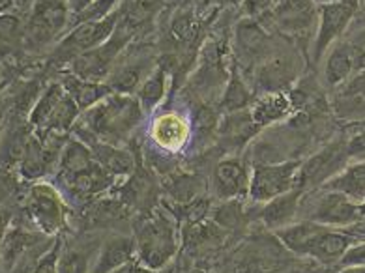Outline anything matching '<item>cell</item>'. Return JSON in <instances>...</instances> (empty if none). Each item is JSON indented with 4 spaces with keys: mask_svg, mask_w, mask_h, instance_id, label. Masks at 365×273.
<instances>
[{
    "mask_svg": "<svg viewBox=\"0 0 365 273\" xmlns=\"http://www.w3.org/2000/svg\"><path fill=\"white\" fill-rule=\"evenodd\" d=\"M163 189L173 204H191L206 197V182L197 174L173 172L163 182Z\"/></svg>",
    "mask_w": 365,
    "mask_h": 273,
    "instance_id": "28",
    "label": "cell"
},
{
    "mask_svg": "<svg viewBox=\"0 0 365 273\" xmlns=\"http://www.w3.org/2000/svg\"><path fill=\"white\" fill-rule=\"evenodd\" d=\"M122 17H124V6L109 14L107 17H103V19L85 21V23L71 26L70 32L56 45L53 60L58 62V64H64V62L70 64L76 56L103 45L110 36L115 34V30L120 25Z\"/></svg>",
    "mask_w": 365,
    "mask_h": 273,
    "instance_id": "5",
    "label": "cell"
},
{
    "mask_svg": "<svg viewBox=\"0 0 365 273\" xmlns=\"http://www.w3.org/2000/svg\"><path fill=\"white\" fill-rule=\"evenodd\" d=\"M150 139L167 154H176L191 140V124L182 113L165 110L150 124Z\"/></svg>",
    "mask_w": 365,
    "mask_h": 273,
    "instance_id": "16",
    "label": "cell"
},
{
    "mask_svg": "<svg viewBox=\"0 0 365 273\" xmlns=\"http://www.w3.org/2000/svg\"><path fill=\"white\" fill-rule=\"evenodd\" d=\"M352 49H354V58H356V68L358 71L365 70V29L356 32L352 38H349Z\"/></svg>",
    "mask_w": 365,
    "mask_h": 273,
    "instance_id": "40",
    "label": "cell"
},
{
    "mask_svg": "<svg viewBox=\"0 0 365 273\" xmlns=\"http://www.w3.org/2000/svg\"><path fill=\"white\" fill-rule=\"evenodd\" d=\"M360 212H361V215H364V219H365V202L360 204Z\"/></svg>",
    "mask_w": 365,
    "mask_h": 273,
    "instance_id": "50",
    "label": "cell"
},
{
    "mask_svg": "<svg viewBox=\"0 0 365 273\" xmlns=\"http://www.w3.org/2000/svg\"><path fill=\"white\" fill-rule=\"evenodd\" d=\"M356 242H360V239H356L349 230L326 227L319 234L315 244L311 245L307 257L317 260V262L324 264V266H334V264H339L341 257L346 253V249L356 244Z\"/></svg>",
    "mask_w": 365,
    "mask_h": 273,
    "instance_id": "21",
    "label": "cell"
},
{
    "mask_svg": "<svg viewBox=\"0 0 365 273\" xmlns=\"http://www.w3.org/2000/svg\"><path fill=\"white\" fill-rule=\"evenodd\" d=\"M116 4H118V0H92L85 10H81L79 14H76L73 26L79 25V23H85V21L103 19V17H107V15L113 14L115 10H118Z\"/></svg>",
    "mask_w": 365,
    "mask_h": 273,
    "instance_id": "34",
    "label": "cell"
},
{
    "mask_svg": "<svg viewBox=\"0 0 365 273\" xmlns=\"http://www.w3.org/2000/svg\"><path fill=\"white\" fill-rule=\"evenodd\" d=\"M8 227H10V217H8V214H6V210L0 208V249H2V242H4Z\"/></svg>",
    "mask_w": 365,
    "mask_h": 273,
    "instance_id": "41",
    "label": "cell"
},
{
    "mask_svg": "<svg viewBox=\"0 0 365 273\" xmlns=\"http://www.w3.org/2000/svg\"><path fill=\"white\" fill-rule=\"evenodd\" d=\"M349 161L346 139H337L326 144L317 154L302 161L298 176H296V187L302 189L304 193L311 189H320L345 169Z\"/></svg>",
    "mask_w": 365,
    "mask_h": 273,
    "instance_id": "9",
    "label": "cell"
},
{
    "mask_svg": "<svg viewBox=\"0 0 365 273\" xmlns=\"http://www.w3.org/2000/svg\"><path fill=\"white\" fill-rule=\"evenodd\" d=\"M302 199H304V191L294 187L279 195V197H275V199L268 200L260 210V221L264 223L266 229L274 230V232L285 229V227L294 223L296 214L302 206Z\"/></svg>",
    "mask_w": 365,
    "mask_h": 273,
    "instance_id": "19",
    "label": "cell"
},
{
    "mask_svg": "<svg viewBox=\"0 0 365 273\" xmlns=\"http://www.w3.org/2000/svg\"><path fill=\"white\" fill-rule=\"evenodd\" d=\"M250 110L255 124L262 130L266 125L289 118L294 110V103H292L290 92H270V94L257 96Z\"/></svg>",
    "mask_w": 365,
    "mask_h": 273,
    "instance_id": "22",
    "label": "cell"
},
{
    "mask_svg": "<svg viewBox=\"0 0 365 273\" xmlns=\"http://www.w3.org/2000/svg\"><path fill=\"white\" fill-rule=\"evenodd\" d=\"M115 176L107 172L103 167H101L98 161H96L92 167H88L83 172L76 174L68 180H62L61 184L64 185V189L71 197H76L79 200L92 199V197H98V195L106 193L107 189L113 187L115 184Z\"/></svg>",
    "mask_w": 365,
    "mask_h": 273,
    "instance_id": "20",
    "label": "cell"
},
{
    "mask_svg": "<svg viewBox=\"0 0 365 273\" xmlns=\"http://www.w3.org/2000/svg\"><path fill=\"white\" fill-rule=\"evenodd\" d=\"M259 131L260 128L255 124L250 109L223 115L217 125V137L225 144V148L232 152H240Z\"/></svg>",
    "mask_w": 365,
    "mask_h": 273,
    "instance_id": "17",
    "label": "cell"
},
{
    "mask_svg": "<svg viewBox=\"0 0 365 273\" xmlns=\"http://www.w3.org/2000/svg\"><path fill=\"white\" fill-rule=\"evenodd\" d=\"M360 0H341L319 4V26H317L315 41L311 47L313 62H320L335 41L343 38L352 21L358 15Z\"/></svg>",
    "mask_w": 365,
    "mask_h": 273,
    "instance_id": "11",
    "label": "cell"
},
{
    "mask_svg": "<svg viewBox=\"0 0 365 273\" xmlns=\"http://www.w3.org/2000/svg\"><path fill=\"white\" fill-rule=\"evenodd\" d=\"M135 273H161V269H150V268H146V266H140V264L137 262Z\"/></svg>",
    "mask_w": 365,
    "mask_h": 273,
    "instance_id": "44",
    "label": "cell"
},
{
    "mask_svg": "<svg viewBox=\"0 0 365 273\" xmlns=\"http://www.w3.org/2000/svg\"><path fill=\"white\" fill-rule=\"evenodd\" d=\"M232 51L236 66L242 75H251L257 66L274 53V34L260 21L242 17L232 30Z\"/></svg>",
    "mask_w": 365,
    "mask_h": 273,
    "instance_id": "6",
    "label": "cell"
},
{
    "mask_svg": "<svg viewBox=\"0 0 365 273\" xmlns=\"http://www.w3.org/2000/svg\"><path fill=\"white\" fill-rule=\"evenodd\" d=\"M266 273H300L296 269H275V272H266Z\"/></svg>",
    "mask_w": 365,
    "mask_h": 273,
    "instance_id": "48",
    "label": "cell"
},
{
    "mask_svg": "<svg viewBox=\"0 0 365 273\" xmlns=\"http://www.w3.org/2000/svg\"><path fill=\"white\" fill-rule=\"evenodd\" d=\"M66 94L64 86L61 85V81H55L51 83L43 92L40 94V98L36 100V103L32 105L31 115H29V122H31L32 130L41 131L46 128L47 118L53 113V109L56 107V103L62 100V96Z\"/></svg>",
    "mask_w": 365,
    "mask_h": 273,
    "instance_id": "31",
    "label": "cell"
},
{
    "mask_svg": "<svg viewBox=\"0 0 365 273\" xmlns=\"http://www.w3.org/2000/svg\"><path fill=\"white\" fill-rule=\"evenodd\" d=\"M61 85L64 86V90L71 96V100L76 101L77 107L81 109V113H85L91 107L98 105L100 101H103L107 96L115 94L113 90L109 88L107 83H98V81H86L77 77L76 73L71 71H64L61 77Z\"/></svg>",
    "mask_w": 365,
    "mask_h": 273,
    "instance_id": "24",
    "label": "cell"
},
{
    "mask_svg": "<svg viewBox=\"0 0 365 273\" xmlns=\"http://www.w3.org/2000/svg\"><path fill=\"white\" fill-rule=\"evenodd\" d=\"M214 215H212V221L215 225H220L221 229H236L238 225L242 223L244 219V210H242L240 199L235 200H223V202L217 206V208L212 210Z\"/></svg>",
    "mask_w": 365,
    "mask_h": 273,
    "instance_id": "32",
    "label": "cell"
},
{
    "mask_svg": "<svg viewBox=\"0 0 365 273\" xmlns=\"http://www.w3.org/2000/svg\"><path fill=\"white\" fill-rule=\"evenodd\" d=\"M180 223L167 208L146 212L135 234V260L150 269H163L180 251Z\"/></svg>",
    "mask_w": 365,
    "mask_h": 273,
    "instance_id": "2",
    "label": "cell"
},
{
    "mask_svg": "<svg viewBox=\"0 0 365 273\" xmlns=\"http://www.w3.org/2000/svg\"><path fill=\"white\" fill-rule=\"evenodd\" d=\"M25 212L36 229L46 236H58L68 223V206L51 184H32L25 200Z\"/></svg>",
    "mask_w": 365,
    "mask_h": 273,
    "instance_id": "8",
    "label": "cell"
},
{
    "mask_svg": "<svg viewBox=\"0 0 365 273\" xmlns=\"http://www.w3.org/2000/svg\"><path fill=\"white\" fill-rule=\"evenodd\" d=\"M135 30L130 29L124 21H120L115 34L110 36L106 43L76 56L68 64V71L76 73L81 79L106 83L122 53L130 47L131 41L135 40Z\"/></svg>",
    "mask_w": 365,
    "mask_h": 273,
    "instance_id": "4",
    "label": "cell"
},
{
    "mask_svg": "<svg viewBox=\"0 0 365 273\" xmlns=\"http://www.w3.org/2000/svg\"><path fill=\"white\" fill-rule=\"evenodd\" d=\"M350 161H365V131H356L346 139Z\"/></svg>",
    "mask_w": 365,
    "mask_h": 273,
    "instance_id": "39",
    "label": "cell"
},
{
    "mask_svg": "<svg viewBox=\"0 0 365 273\" xmlns=\"http://www.w3.org/2000/svg\"><path fill=\"white\" fill-rule=\"evenodd\" d=\"M169 79H170L169 71H167L165 68L158 62L155 70L152 71V73L145 79V83L139 86L135 98L140 103V109H143V113H145L146 116L155 113V109L163 103V100H165V96H167V85H169Z\"/></svg>",
    "mask_w": 365,
    "mask_h": 273,
    "instance_id": "30",
    "label": "cell"
},
{
    "mask_svg": "<svg viewBox=\"0 0 365 273\" xmlns=\"http://www.w3.org/2000/svg\"><path fill=\"white\" fill-rule=\"evenodd\" d=\"M145 116L135 96L110 94L98 105L81 113L77 122L103 143L122 146L139 128Z\"/></svg>",
    "mask_w": 365,
    "mask_h": 273,
    "instance_id": "1",
    "label": "cell"
},
{
    "mask_svg": "<svg viewBox=\"0 0 365 273\" xmlns=\"http://www.w3.org/2000/svg\"><path fill=\"white\" fill-rule=\"evenodd\" d=\"M58 273H91V260L85 251L79 249H62L58 260Z\"/></svg>",
    "mask_w": 365,
    "mask_h": 273,
    "instance_id": "33",
    "label": "cell"
},
{
    "mask_svg": "<svg viewBox=\"0 0 365 273\" xmlns=\"http://www.w3.org/2000/svg\"><path fill=\"white\" fill-rule=\"evenodd\" d=\"M356 73H358V68H356L354 49H352L350 41H335L330 49H328V53H326L324 70H322L324 83L331 90H335L339 88L341 85H345L346 81Z\"/></svg>",
    "mask_w": 365,
    "mask_h": 273,
    "instance_id": "18",
    "label": "cell"
},
{
    "mask_svg": "<svg viewBox=\"0 0 365 273\" xmlns=\"http://www.w3.org/2000/svg\"><path fill=\"white\" fill-rule=\"evenodd\" d=\"M304 71V58L294 53H274L251 73V88L257 96L289 92Z\"/></svg>",
    "mask_w": 365,
    "mask_h": 273,
    "instance_id": "10",
    "label": "cell"
},
{
    "mask_svg": "<svg viewBox=\"0 0 365 273\" xmlns=\"http://www.w3.org/2000/svg\"><path fill=\"white\" fill-rule=\"evenodd\" d=\"M70 23V0H36L25 25L26 43L46 47L58 40Z\"/></svg>",
    "mask_w": 365,
    "mask_h": 273,
    "instance_id": "7",
    "label": "cell"
},
{
    "mask_svg": "<svg viewBox=\"0 0 365 273\" xmlns=\"http://www.w3.org/2000/svg\"><path fill=\"white\" fill-rule=\"evenodd\" d=\"M43 236L46 234L31 232L23 227H8L2 249H0V262H2L6 272H11L16 268L19 260L40 244Z\"/></svg>",
    "mask_w": 365,
    "mask_h": 273,
    "instance_id": "25",
    "label": "cell"
},
{
    "mask_svg": "<svg viewBox=\"0 0 365 273\" xmlns=\"http://www.w3.org/2000/svg\"><path fill=\"white\" fill-rule=\"evenodd\" d=\"M279 0H242L240 4V14L250 19H260L264 15L270 14L274 10V6Z\"/></svg>",
    "mask_w": 365,
    "mask_h": 273,
    "instance_id": "37",
    "label": "cell"
},
{
    "mask_svg": "<svg viewBox=\"0 0 365 273\" xmlns=\"http://www.w3.org/2000/svg\"><path fill=\"white\" fill-rule=\"evenodd\" d=\"M326 229V225L315 223L311 219H305L302 223H292L285 229L275 230V238L279 239L281 244L289 249L290 253L298 254V257H307L309 254L311 245L315 244L319 234Z\"/></svg>",
    "mask_w": 365,
    "mask_h": 273,
    "instance_id": "27",
    "label": "cell"
},
{
    "mask_svg": "<svg viewBox=\"0 0 365 273\" xmlns=\"http://www.w3.org/2000/svg\"><path fill=\"white\" fill-rule=\"evenodd\" d=\"M358 14H361V17H364V21H365V0H360V8H358Z\"/></svg>",
    "mask_w": 365,
    "mask_h": 273,
    "instance_id": "47",
    "label": "cell"
},
{
    "mask_svg": "<svg viewBox=\"0 0 365 273\" xmlns=\"http://www.w3.org/2000/svg\"><path fill=\"white\" fill-rule=\"evenodd\" d=\"M135 266H137V260H131V262L124 264L122 268L115 269L113 273H135Z\"/></svg>",
    "mask_w": 365,
    "mask_h": 273,
    "instance_id": "42",
    "label": "cell"
},
{
    "mask_svg": "<svg viewBox=\"0 0 365 273\" xmlns=\"http://www.w3.org/2000/svg\"><path fill=\"white\" fill-rule=\"evenodd\" d=\"M339 273H365V266H354V268H343Z\"/></svg>",
    "mask_w": 365,
    "mask_h": 273,
    "instance_id": "45",
    "label": "cell"
},
{
    "mask_svg": "<svg viewBox=\"0 0 365 273\" xmlns=\"http://www.w3.org/2000/svg\"><path fill=\"white\" fill-rule=\"evenodd\" d=\"M302 161H283L275 165H255L251 169L250 197L255 202L268 200L296 187V176Z\"/></svg>",
    "mask_w": 365,
    "mask_h": 273,
    "instance_id": "13",
    "label": "cell"
},
{
    "mask_svg": "<svg viewBox=\"0 0 365 273\" xmlns=\"http://www.w3.org/2000/svg\"><path fill=\"white\" fill-rule=\"evenodd\" d=\"M317 4H328V2H341V0H313Z\"/></svg>",
    "mask_w": 365,
    "mask_h": 273,
    "instance_id": "49",
    "label": "cell"
},
{
    "mask_svg": "<svg viewBox=\"0 0 365 273\" xmlns=\"http://www.w3.org/2000/svg\"><path fill=\"white\" fill-rule=\"evenodd\" d=\"M322 189H331L339 191L345 197H349L352 202H365V161H352L341 170L335 178H331L328 184L322 185Z\"/></svg>",
    "mask_w": 365,
    "mask_h": 273,
    "instance_id": "29",
    "label": "cell"
},
{
    "mask_svg": "<svg viewBox=\"0 0 365 273\" xmlns=\"http://www.w3.org/2000/svg\"><path fill=\"white\" fill-rule=\"evenodd\" d=\"M131 260H135V238L115 234L103 242L91 273H113Z\"/></svg>",
    "mask_w": 365,
    "mask_h": 273,
    "instance_id": "23",
    "label": "cell"
},
{
    "mask_svg": "<svg viewBox=\"0 0 365 273\" xmlns=\"http://www.w3.org/2000/svg\"><path fill=\"white\" fill-rule=\"evenodd\" d=\"M155 66H158V58L152 55V51L130 45L122 53L106 83L115 94L135 96L146 77L155 70Z\"/></svg>",
    "mask_w": 365,
    "mask_h": 273,
    "instance_id": "12",
    "label": "cell"
},
{
    "mask_svg": "<svg viewBox=\"0 0 365 273\" xmlns=\"http://www.w3.org/2000/svg\"><path fill=\"white\" fill-rule=\"evenodd\" d=\"M349 130L352 131V133H356V131H365V122H360V124H350Z\"/></svg>",
    "mask_w": 365,
    "mask_h": 273,
    "instance_id": "46",
    "label": "cell"
},
{
    "mask_svg": "<svg viewBox=\"0 0 365 273\" xmlns=\"http://www.w3.org/2000/svg\"><path fill=\"white\" fill-rule=\"evenodd\" d=\"M341 268H354V266H365V239H360L346 249V253L339 260Z\"/></svg>",
    "mask_w": 365,
    "mask_h": 273,
    "instance_id": "38",
    "label": "cell"
},
{
    "mask_svg": "<svg viewBox=\"0 0 365 273\" xmlns=\"http://www.w3.org/2000/svg\"><path fill=\"white\" fill-rule=\"evenodd\" d=\"M257 21L270 32H277L287 40L302 45L304 56H307L309 41H315L319 26V4L313 0H279L270 14Z\"/></svg>",
    "mask_w": 365,
    "mask_h": 273,
    "instance_id": "3",
    "label": "cell"
},
{
    "mask_svg": "<svg viewBox=\"0 0 365 273\" xmlns=\"http://www.w3.org/2000/svg\"><path fill=\"white\" fill-rule=\"evenodd\" d=\"M62 249H64V242H62L61 236H56L53 245L38 259L31 273H58V260H61Z\"/></svg>",
    "mask_w": 365,
    "mask_h": 273,
    "instance_id": "35",
    "label": "cell"
},
{
    "mask_svg": "<svg viewBox=\"0 0 365 273\" xmlns=\"http://www.w3.org/2000/svg\"><path fill=\"white\" fill-rule=\"evenodd\" d=\"M307 219L331 229H349L365 221L360 212V204L352 202L339 191L322 187L319 189V197L311 204Z\"/></svg>",
    "mask_w": 365,
    "mask_h": 273,
    "instance_id": "14",
    "label": "cell"
},
{
    "mask_svg": "<svg viewBox=\"0 0 365 273\" xmlns=\"http://www.w3.org/2000/svg\"><path fill=\"white\" fill-rule=\"evenodd\" d=\"M25 40V25L17 19L16 15H0V41L14 43V41Z\"/></svg>",
    "mask_w": 365,
    "mask_h": 273,
    "instance_id": "36",
    "label": "cell"
},
{
    "mask_svg": "<svg viewBox=\"0 0 365 273\" xmlns=\"http://www.w3.org/2000/svg\"><path fill=\"white\" fill-rule=\"evenodd\" d=\"M257 94L253 92L251 85L245 81V77L242 75L240 68L236 66V62L230 68L229 81H227L225 90L220 98V103H217V109L223 115H229V113H238V110L250 109L251 103L255 101Z\"/></svg>",
    "mask_w": 365,
    "mask_h": 273,
    "instance_id": "26",
    "label": "cell"
},
{
    "mask_svg": "<svg viewBox=\"0 0 365 273\" xmlns=\"http://www.w3.org/2000/svg\"><path fill=\"white\" fill-rule=\"evenodd\" d=\"M11 4H14V0H0V15L8 14V10L11 8Z\"/></svg>",
    "mask_w": 365,
    "mask_h": 273,
    "instance_id": "43",
    "label": "cell"
},
{
    "mask_svg": "<svg viewBox=\"0 0 365 273\" xmlns=\"http://www.w3.org/2000/svg\"><path fill=\"white\" fill-rule=\"evenodd\" d=\"M251 172L245 167V161L238 155L221 159L214 167L212 174V191L220 200L244 199L250 195Z\"/></svg>",
    "mask_w": 365,
    "mask_h": 273,
    "instance_id": "15",
    "label": "cell"
},
{
    "mask_svg": "<svg viewBox=\"0 0 365 273\" xmlns=\"http://www.w3.org/2000/svg\"><path fill=\"white\" fill-rule=\"evenodd\" d=\"M190 273H206V272H200V269H195V272H190Z\"/></svg>",
    "mask_w": 365,
    "mask_h": 273,
    "instance_id": "51",
    "label": "cell"
},
{
    "mask_svg": "<svg viewBox=\"0 0 365 273\" xmlns=\"http://www.w3.org/2000/svg\"><path fill=\"white\" fill-rule=\"evenodd\" d=\"M0 125H2V113H0Z\"/></svg>",
    "mask_w": 365,
    "mask_h": 273,
    "instance_id": "52",
    "label": "cell"
}]
</instances>
